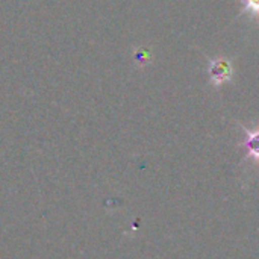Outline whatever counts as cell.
<instances>
[{"mask_svg":"<svg viewBox=\"0 0 259 259\" xmlns=\"http://www.w3.org/2000/svg\"><path fill=\"white\" fill-rule=\"evenodd\" d=\"M208 74H209V80L215 87H220V85L229 82L232 79V74H234L231 61L226 59V58L209 59V62H208Z\"/></svg>","mask_w":259,"mask_h":259,"instance_id":"1","label":"cell"},{"mask_svg":"<svg viewBox=\"0 0 259 259\" xmlns=\"http://www.w3.org/2000/svg\"><path fill=\"white\" fill-rule=\"evenodd\" d=\"M244 147L247 149V152L252 156L259 158V131L247 132V138L244 141Z\"/></svg>","mask_w":259,"mask_h":259,"instance_id":"2","label":"cell"},{"mask_svg":"<svg viewBox=\"0 0 259 259\" xmlns=\"http://www.w3.org/2000/svg\"><path fill=\"white\" fill-rule=\"evenodd\" d=\"M243 6V12L249 14L253 18L259 17V0H240Z\"/></svg>","mask_w":259,"mask_h":259,"instance_id":"3","label":"cell"}]
</instances>
